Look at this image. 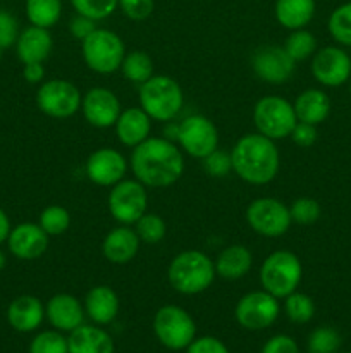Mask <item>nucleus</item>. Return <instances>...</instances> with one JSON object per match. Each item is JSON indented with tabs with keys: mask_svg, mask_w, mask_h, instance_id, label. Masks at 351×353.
Instances as JSON below:
<instances>
[{
	"mask_svg": "<svg viewBox=\"0 0 351 353\" xmlns=\"http://www.w3.org/2000/svg\"><path fill=\"white\" fill-rule=\"evenodd\" d=\"M134 178L147 188H167L184 172L181 150L167 138L148 137L133 148L129 159Z\"/></svg>",
	"mask_w": 351,
	"mask_h": 353,
	"instance_id": "obj_1",
	"label": "nucleus"
},
{
	"mask_svg": "<svg viewBox=\"0 0 351 353\" xmlns=\"http://www.w3.org/2000/svg\"><path fill=\"white\" fill-rule=\"evenodd\" d=\"M233 171L250 185H268L279 172V150L274 140L260 133L241 137L231 150Z\"/></svg>",
	"mask_w": 351,
	"mask_h": 353,
	"instance_id": "obj_2",
	"label": "nucleus"
},
{
	"mask_svg": "<svg viewBox=\"0 0 351 353\" xmlns=\"http://www.w3.org/2000/svg\"><path fill=\"white\" fill-rule=\"evenodd\" d=\"M215 264L200 250H184L176 255L167 269L169 285L181 295H198L215 279Z\"/></svg>",
	"mask_w": 351,
	"mask_h": 353,
	"instance_id": "obj_3",
	"label": "nucleus"
},
{
	"mask_svg": "<svg viewBox=\"0 0 351 353\" xmlns=\"http://www.w3.org/2000/svg\"><path fill=\"white\" fill-rule=\"evenodd\" d=\"M182 103L181 86L171 76H151L140 85V105L150 119L169 123L181 112Z\"/></svg>",
	"mask_w": 351,
	"mask_h": 353,
	"instance_id": "obj_4",
	"label": "nucleus"
},
{
	"mask_svg": "<svg viewBox=\"0 0 351 353\" xmlns=\"http://www.w3.org/2000/svg\"><path fill=\"white\" fill-rule=\"evenodd\" d=\"M303 278L299 259L289 250H275L268 255L260 268L262 288L275 299H286L296 292Z\"/></svg>",
	"mask_w": 351,
	"mask_h": 353,
	"instance_id": "obj_5",
	"label": "nucleus"
},
{
	"mask_svg": "<svg viewBox=\"0 0 351 353\" xmlns=\"http://www.w3.org/2000/svg\"><path fill=\"white\" fill-rule=\"evenodd\" d=\"M81 50L86 65L98 74L116 72L126 55V47L119 34L105 28H96L88 34L81 41Z\"/></svg>",
	"mask_w": 351,
	"mask_h": 353,
	"instance_id": "obj_6",
	"label": "nucleus"
},
{
	"mask_svg": "<svg viewBox=\"0 0 351 353\" xmlns=\"http://www.w3.org/2000/svg\"><path fill=\"white\" fill-rule=\"evenodd\" d=\"M295 107L291 102L277 95H268L258 100L253 107V124L257 131L270 140L289 137L296 126Z\"/></svg>",
	"mask_w": 351,
	"mask_h": 353,
	"instance_id": "obj_7",
	"label": "nucleus"
},
{
	"mask_svg": "<svg viewBox=\"0 0 351 353\" xmlns=\"http://www.w3.org/2000/svg\"><path fill=\"white\" fill-rule=\"evenodd\" d=\"M153 333L169 350H186L196 338V324L182 307L164 305L153 317Z\"/></svg>",
	"mask_w": 351,
	"mask_h": 353,
	"instance_id": "obj_8",
	"label": "nucleus"
},
{
	"mask_svg": "<svg viewBox=\"0 0 351 353\" xmlns=\"http://www.w3.org/2000/svg\"><path fill=\"white\" fill-rule=\"evenodd\" d=\"M109 212L114 219L124 226L136 223L148 207L147 186L134 179H123L112 186L109 193Z\"/></svg>",
	"mask_w": 351,
	"mask_h": 353,
	"instance_id": "obj_9",
	"label": "nucleus"
},
{
	"mask_svg": "<svg viewBox=\"0 0 351 353\" xmlns=\"http://www.w3.org/2000/svg\"><path fill=\"white\" fill-rule=\"evenodd\" d=\"M246 221L255 233L265 238L282 236L292 223L289 207L272 196L253 200L246 209Z\"/></svg>",
	"mask_w": 351,
	"mask_h": 353,
	"instance_id": "obj_10",
	"label": "nucleus"
},
{
	"mask_svg": "<svg viewBox=\"0 0 351 353\" xmlns=\"http://www.w3.org/2000/svg\"><path fill=\"white\" fill-rule=\"evenodd\" d=\"M81 99L83 97L76 85L57 78L41 83L36 93V105L48 117L65 119L74 116L81 109Z\"/></svg>",
	"mask_w": 351,
	"mask_h": 353,
	"instance_id": "obj_11",
	"label": "nucleus"
},
{
	"mask_svg": "<svg viewBox=\"0 0 351 353\" xmlns=\"http://www.w3.org/2000/svg\"><path fill=\"white\" fill-rule=\"evenodd\" d=\"M182 150L195 159H205L219 148V131L217 126L202 114L184 117L178 124V137Z\"/></svg>",
	"mask_w": 351,
	"mask_h": 353,
	"instance_id": "obj_12",
	"label": "nucleus"
},
{
	"mask_svg": "<svg viewBox=\"0 0 351 353\" xmlns=\"http://www.w3.org/2000/svg\"><path fill=\"white\" fill-rule=\"evenodd\" d=\"M281 307L275 296L260 292H250L241 296L234 309V317L243 330L262 331L270 327L277 321Z\"/></svg>",
	"mask_w": 351,
	"mask_h": 353,
	"instance_id": "obj_13",
	"label": "nucleus"
},
{
	"mask_svg": "<svg viewBox=\"0 0 351 353\" xmlns=\"http://www.w3.org/2000/svg\"><path fill=\"white\" fill-rule=\"evenodd\" d=\"M295 64L291 55L284 47L277 45H265L255 50L251 57V69L262 81L268 85H282L289 81L295 72Z\"/></svg>",
	"mask_w": 351,
	"mask_h": 353,
	"instance_id": "obj_14",
	"label": "nucleus"
},
{
	"mask_svg": "<svg viewBox=\"0 0 351 353\" xmlns=\"http://www.w3.org/2000/svg\"><path fill=\"white\" fill-rule=\"evenodd\" d=\"M312 74L320 85L336 88L351 78V57L339 47H323L313 54Z\"/></svg>",
	"mask_w": 351,
	"mask_h": 353,
	"instance_id": "obj_15",
	"label": "nucleus"
},
{
	"mask_svg": "<svg viewBox=\"0 0 351 353\" xmlns=\"http://www.w3.org/2000/svg\"><path fill=\"white\" fill-rule=\"evenodd\" d=\"M81 110L88 124L100 128V130L116 126L117 119L123 112L116 93L103 86H95L85 93V97L81 99Z\"/></svg>",
	"mask_w": 351,
	"mask_h": 353,
	"instance_id": "obj_16",
	"label": "nucleus"
},
{
	"mask_svg": "<svg viewBox=\"0 0 351 353\" xmlns=\"http://www.w3.org/2000/svg\"><path fill=\"white\" fill-rule=\"evenodd\" d=\"M127 161L116 148H98L86 161V176L98 186H114L123 181Z\"/></svg>",
	"mask_w": 351,
	"mask_h": 353,
	"instance_id": "obj_17",
	"label": "nucleus"
},
{
	"mask_svg": "<svg viewBox=\"0 0 351 353\" xmlns=\"http://www.w3.org/2000/svg\"><path fill=\"white\" fill-rule=\"evenodd\" d=\"M48 238L50 236L41 230L40 224L23 223L10 230L7 245L14 257L21 261H34L47 252Z\"/></svg>",
	"mask_w": 351,
	"mask_h": 353,
	"instance_id": "obj_18",
	"label": "nucleus"
},
{
	"mask_svg": "<svg viewBox=\"0 0 351 353\" xmlns=\"http://www.w3.org/2000/svg\"><path fill=\"white\" fill-rule=\"evenodd\" d=\"M85 307L69 293L54 295L45 305V317L61 333H71L85 321Z\"/></svg>",
	"mask_w": 351,
	"mask_h": 353,
	"instance_id": "obj_19",
	"label": "nucleus"
},
{
	"mask_svg": "<svg viewBox=\"0 0 351 353\" xmlns=\"http://www.w3.org/2000/svg\"><path fill=\"white\" fill-rule=\"evenodd\" d=\"M140 238L129 226L114 228L102 241V254L110 264L123 265L133 261L140 250Z\"/></svg>",
	"mask_w": 351,
	"mask_h": 353,
	"instance_id": "obj_20",
	"label": "nucleus"
},
{
	"mask_svg": "<svg viewBox=\"0 0 351 353\" xmlns=\"http://www.w3.org/2000/svg\"><path fill=\"white\" fill-rule=\"evenodd\" d=\"M45 319V307L36 296L21 295L10 302L7 321L17 333H31L38 330Z\"/></svg>",
	"mask_w": 351,
	"mask_h": 353,
	"instance_id": "obj_21",
	"label": "nucleus"
},
{
	"mask_svg": "<svg viewBox=\"0 0 351 353\" xmlns=\"http://www.w3.org/2000/svg\"><path fill=\"white\" fill-rule=\"evenodd\" d=\"M151 119L141 107H129L123 110L116 123L117 140L126 147H138L150 137Z\"/></svg>",
	"mask_w": 351,
	"mask_h": 353,
	"instance_id": "obj_22",
	"label": "nucleus"
},
{
	"mask_svg": "<svg viewBox=\"0 0 351 353\" xmlns=\"http://www.w3.org/2000/svg\"><path fill=\"white\" fill-rule=\"evenodd\" d=\"M85 312L96 326H107L119 314V296L110 286H93L86 293Z\"/></svg>",
	"mask_w": 351,
	"mask_h": 353,
	"instance_id": "obj_23",
	"label": "nucleus"
},
{
	"mask_svg": "<svg viewBox=\"0 0 351 353\" xmlns=\"http://www.w3.org/2000/svg\"><path fill=\"white\" fill-rule=\"evenodd\" d=\"M16 47L17 57H19V61L23 62V64H33V62L43 64L48 59V55H50L54 41H52L48 30L31 24L30 28H26V30L17 37Z\"/></svg>",
	"mask_w": 351,
	"mask_h": 353,
	"instance_id": "obj_24",
	"label": "nucleus"
},
{
	"mask_svg": "<svg viewBox=\"0 0 351 353\" xmlns=\"http://www.w3.org/2000/svg\"><path fill=\"white\" fill-rule=\"evenodd\" d=\"M69 353H114V340L98 326L81 324L67 336Z\"/></svg>",
	"mask_w": 351,
	"mask_h": 353,
	"instance_id": "obj_25",
	"label": "nucleus"
},
{
	"mask_svg": "<svg viewBox=\"0 0 351 353\" xmlns=\"http://www.w3.org/2000/svg\"><path fill=\"white\" fill-rule=\"evenodd\" d=\"M292 107H295L296 119L299 123H308L313 126H319L320 123H323L330 114L329 97L322 90L317 88H308L299 93Z\"/></svg>",
	"mask_w": 351,
	"mask_h": 353,
	"instance_id": "obj_26",
	"label": "nucleus"
},
{
	"mask_svg": "<svg viewBox=\"0 0 351 353\" xmlns=\"http://www.w3.org/2000/svg\"><path fill=\"white\" fill-rule=\"evenodd\" d=\"M213 264H215L217 276L234 281V279L244 278L250 272L253 257H251V252L243 245H229L220 252Z\"/></svg>",
	"mask_w": 351,
	"mask_h": 353,
	"instance_id": "obj_27",
	"label": "nucleus"
},
{
	"mask_svg": "<svg viewBox=\"0 0 351 353\" xmlns=\"http://www.w3.org/2000/svg\"><path fill=\"white\" fill-rule=\"evenodd\" d=\"M275 19L286 30H301L315 16V0H277Z\"/></svg>",
	"mask_w": 351,
	"mask_h": 353,
	"instance_id": "obj_28",
	"label": "nucleus"
},
{
	"mask_svg": "<svg viewBox=\"0 0 351 353\" xmlns=\"http://www.w3.org/2000/svg\"><path fill=\"white\" fill-rule=\"evenodd\" d=\"M26 16L33 26H55L62 16V0H26Z\"/></svg>",
	"mask_w": 351,
	"mask_h": 353,
	"instance_id": "obj_29",
	"label": "nucleus"
},
{
	"mask_svg": "<svg viewBox=\"0 0 351 353\" xmlns=\"http://www.w3.org/2000/svg\"><path fill=\"white\" fill-rule=\"evenodd\" d=\"M124 78L136 85H143L147 79L153 76V61L148 54L141 50H133L124 55V61L120 64Z\"/></svg>",
	"mask_w": 351,
	"mask_h": 353,
	"instance_id": "obj_30",
	"label": "nucleus"
},
{
	"mask_svg": "<svg viewBox=\"0 0 351 353\" xmlns=\"http://www.w3.org/2000/svg\"><path fill=\"white\" fill-rule=\"evenodd\" d=\"M286 52L291 55V59L295 62L306 61L308 57H312L317 52V38L315 34L306 31L305 28L301 30H295L288 37L284 43Z\"/></svg>",
	"mask_w": 351,
	"mask_h": 353,
	"instance_id": "obj_31",
	"label": "nucleus"
},
{
	"mask_svg": "<svg viewBox=\"0 0 351 353\" xmlns=\"http://www.w3.org/2000/svg\"><path fill=\"white\" fill-rule=\"evenodd\" d=\"M286 316L289 317V321L295 324H306L313 319L315 316V303H313L312 296H308L306 293L292 292L291 295L286 296Z\"/></svg>",
	"mask_w": 351,
	"mask_h": 353,
	"instance_id": "obj_32",
	"label": "nucleus"
},
{
	"mask_svg": "<svg viewBox=\"0 0 351 353\" xmlns=\"http://www.w3.org/2000/svg\"><path fill=\"white\" fill-rule=\"evenodd\" d=\"M134 231H136L138 238L141 243L147 245H157L160 243L167 233V226H165L164 219L157 214L145 212L140 219L134 223Z\"/></svg>",
	"mask_w": 351,
	"mask_h": 353,
	"instance_id": "obj_33",
	"label": "nucleus"
},
{
	"mask_svg": "<svg viewBox=\"0 0 351 353\" xmlns=\"http://www.w3.org/2000/svg\"><path fill=\"white\" fill-rule=\"evenodd\" d=\"M327 28L337 43L351 47V2L343 3L332 10Z\"/></svg>",
	"mask_w": 351,
	"mask_h": 353,
	"instance_id": "obj_34",
	"label": "nucleus"
},
{
	"mask_svg": "<svg viewBox=\"0 0 351 353\" xmlns=\"http://www.w3.org/2000/svg\"><path fill=\"white\" fill-rule=\"evenodd\" d=\"M41 230L48 234V236H61L69 230L71 224V216L69 210L62 205H48L40 214Z\"/></svg>",
	"mask_w": 351,
	"mask_h": 353,
	"instance_id": "obj_35",
	"label": "nucleus"
},
{
	"mask_svg": "<svg viewBox=\"0 0 351 353\" xmlns=\"http://www.w3.org/2000/svg\"><path fill=\"white\" fill-rule=\"evenodd\" d=\"M341 334L334 327L322 326L317 327L308 336L310 353H336L341 348Z\"/></svg>",
	"mask_w": 351,
	"mask_h": 353,
	"instance_id": "obj_36",
	"label": "nucleus"
},
{
	"mask_svg": "<svg viewBox=\"0 0 351 353\" xmlns=\"http://www.w3.org/2000/svg\"><path fill=\"white\" fill-rule=\"evenodd\" d=\"M71 3L76 14L93 21H102L112 16L119 7V0H71Z\"/></svg>",
	"mask_w": 351,
	"mask_h": 353,
	"instance_id": "obj_37",
	"label": "nucleus"
},
{
	"mask_svg": "<svg viewBox=\"0 0 351 353\" xmlns=\"http://www.w3.org/2000/svg\"><path fill=\"white\" fill-rule=\"evenodd\" d=\"M30 353H69L67 338L61 331H43L30 345Z\"/></svg>",
	"mask_w": 351,
	"mask_h": 353,
	"instance_id": "obj_38",
	"label": "nucleus"
},
{
	"mask_svg": "<svg viewBox=\"0 0 351 353\" xmlns=\"http://www.w3.org/2000/svg\"><path fill=\"white\" fill-rule=\"evenodd\" d=\"M320 205L317 200L308 199V196H301V199L295 200L292 205L289 207V214H291V221L296 224H303L308 226L319 221L320 217Z\"/></svg>",
	"mask_w": 351,
	"mask_h": 353,
	"instance_id": "obj_39",
	"label": "nucleus"
},
{
	"mask_svg": "<svg viewBox=\"0 0 351 353\" xmlns=\"http://www.w3.org/2000/svg\"><path fill=\"white\" fill-rule=\"evenodd\" d=\"M203 164H205V171L210 176H215V178H224V176L229 174L233 171V164H231V154L222 150H213L212 154L206 155L203 159Z\"/></svg>",
	"mask_w": 351,
	"mask_h": 353,
	"instance_id": "obj_40",
	"label": "nucleus"
},
{
	"mask_svg": "<svg viewBox=\"0 0 351 353\" xmlns=\"http://www.w3.org/2000/svg\"><path fill=\"white\" fill-rule=\"evenodd\" d=\"M119 7L124 16L131 21H145L153 12V0H119Z\"/></svg>",
	"mask_w": 351,
	"mask_h": 353,
	"instance_id": "obj_41",
	"label": "nucleus"
},
{
	"mask_svg": "<svg viewBox=\"0 0 351 353\" xmlns=\"http://www.w3.org/2000/svg\"><path fill=\"white\" fill-rule=\"evenodd\" d=\"M17 37H19V26L16 17L7 10H0V47H10L16 43Z\"/></svg>",
	"mask_w": 351,
	"mask_h": 353,
	"instance_id": "obj_42",
	"label": "nucleus"
},
{
	"mask_svg": "<svg viewBox=\"0 0 351 353\" xmlns=\"http://www.w3.org/2000/svg\"><path fill=\"white\" fill-rule=\"evenodd\" d=\"M186 353H231L229 348L222 343L220 340L213 336H202L195 338L191 341L188 348H186Z\"/></svg>",
	"mask_w": 351,
	"mask_h": 353,
	"instance_id": "obj_43",
	"label": "nucleus"
},
{
	"mask_svg": "<svg viewBox=\"0 0 351 353\" xmlns=\"http://www.w3.org/2000/svg\"><path fill=\"white\" fill-rule=\"evenodd\" d=\"M262 353H299L298 343L288 334H275L262 348Z\"/></svg>",
	"mask_w": 351,
	"mask_h": 353,
	"instance_id": "obj_44",
	"label": "nucleus"
},
{
	"mask_svg": "<svg viewBox=\"0 0 351 353\" xmlns=\"http://www.w3.org/2000/svg\"><path fill=\"white\" fill-rule=\"evenodd\" d=\"M289 137L292 138L295 145H298V147L301 148H308L317 141V126H313V124H308V123H299L298 121L296 126L292 128Z\"/></svg>",
	"mask_w": 351,
	"mask_h": 353,
	"instance_id": "obj_45",
	"label": "nucleus"
},
{
	"mask_svg": "<svg viewBox=\"0 0 351 353\" xmlns=\"http://www.w3.org/2000/svg\"><path fill=\"white\" fill-rule=\"evenodd\" d=\"M96 21L89 19V17L85 16H76L71 19V24H69V30H71V34L76 38V40H85L88 34H92L93 31L96 30Z\"/></svg>",
	"mask_w": 351,
	"mask_h": 353,
	"instance_id": "obj_46",
	"label": "nucleus"
},
{
	"mask_svg": "<svg viewBox=\"0 0 351 353\" xmlns=\"http://www.w3.org/2000/svg\"><path fill=\"white\" fill-rule=\"evenodd\" d=\"M23 76L28 83L31 85H36V83H41L45 78V69L43 64L40 62H33V64H24Z\"/></svg>",
	"mask_w": 351,
	"mask_h": 353,
	"instance_id": "obj_47",
	"label": "nucleus"
},
{
	"mask_svg": "<svg viewBox=\"0 0 351 353\" xmlns=\"http://www.w3.org/2000/svg\"><path fill=\"white\" fill-rule=\"evenodd\" d=\"M10 230H12V228H10L9 217H7V214L0 209V243L7 241Z\"/></svg>",
	"mask_w": 351,
	"mask_h": 353,
	"instance_id": "obj_48",
	"label": "nucleus"
},
{
	"mask_svg": "<svg viewBox=\"0 0 351 353\" xmlns=\"http://www.w3.org/2000/svg\"><path fill=\"white\" fill-rule=\"evenodd\" d=\"M6 255H3V252L0 250V271H2L3 268H6Z\"/></svg>",
	"mask_w": 351,
	"mask_h": 353,
	"instance_id": "obj_49",
	"label": "nucleus"
},
{
	"mask_svg": "<svg viewBox=\"0 0 351 353\" xmlns=\"http://www.w3.org/2000/svg\"><path fill=\"white\" fill-rule=\"evenodd\" d=\"M2 54H3V48L0 47V59H2Z\"/></svg>",
	"mask_w": 351,
	"mask_h": 353,
	"instance_id": "obj_50",
	"label": "nucleus"
},
{
	"mask_svg": "<svg viewBox=\"0 0 351 353\" xmlns=\"http://www.w3.org/2000/svg\"><path fill=\"white\" fill-rule=\"evenodd\" d=\"M350 93H351V78H350Z\"/></svg>",
	"mask_w": 351,
	"mask_h": 353,
	"instance_id": "obj_51",
	"label": "nucleus"
},
{
	"mask_svg": "<svg viewBox=\"0 0 351 353\" xmlns=\"http://www.w3.org/2000/svg\"><path fill=\"white\" fill-rule=\"evenodd\" d=\"M350 353H351V352H350Z\"/></svg>",
	"mask_w": 351,
	"mask_h": 353,
	"instance_id": "obj_52",
	"label": "nucleus"
}]
</instances>
